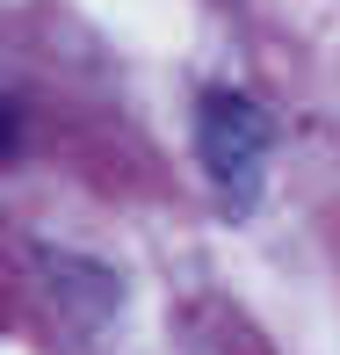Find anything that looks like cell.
<instances>
[{
	"instance_id": "obj_1",
	"label": "cell",
	"mask_w": 340,
	"mask_h": 355,
	"mask_svg": "<svg viewBox=\"0 0 340 355\" xmlns=\"http://www.w3.org/2000/svg\"><path fill=\"white\" fill-rule=\"evenodd\" d=\"M196 153H203V174L210 189L224 196V211L247 218L261 203V182H268V153H275V123L253 94L239 87H203L196 102Z\"/></svg>"
}]
</instances>
